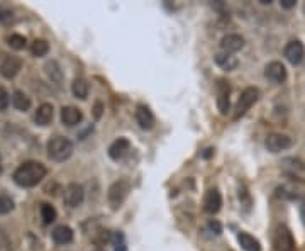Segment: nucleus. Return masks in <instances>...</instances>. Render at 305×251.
<instances>
[{"instance_id":"3","label":"nucleus","mask_w":305,"mask_h":251,"mask_svg":"<svg viewBox=\"0 0 305 251\" xmlns=\"http://www.w3.org/2000/svg\"><path fill=\"white\" fill-rule=\"evenodd\" d=\"M129 192H131V182H129V180H126V178H121V180L114 182V184L109 187V192H107V201H109V206L112 207L114 211H117L119 207L124 204V201L127 199Z\"/></svg>"},{"instance_id":"21","label":"nucleus","mask_w":305,"mask_h":251,"mask_svg":"<svg viewBox=\"0 0 305 251\" xmlns=\"http://www.w3.org/2000/svg\"><path fill=\"white\" fill-rule=\"evenodd\" d=\"M71 92L76 99L80 100H85L88 97V92H90V85L85 78H76L75 82L71 83Z\"/></svg>"},{"instance_id":"14","label":"nucleus","mask_w":305,"mask_h":251,"mask_svg":"<svg viewBox=\"0 0 305 251\" xmlns=\"http://www.w3.org/2000/svg\"><path fill=\"white\" fill-rule=\"evenodd\" d=\"M129 150H131V143H129V139L126 138H119L115 139V141L109 146V156L115 161L122 160L124 156L127 155Z\"/></svg>"},{"instance_id":"28","label":"nucleus","mask_w":305,"mask_h":251,"mask_svg":"<svg viewBox=\"0 0 305 251\" xmlns=\"http://www.w3.org/2000/svg\"><path fill=\"white\" fill-rule=\"evenodd\" d=\"M8 104H10V95H8V92L5 90V88L0 87V112L7 110Z\"/></svg>"},{"instance_id":"6","label":"nucleus","mask_w":305,"mask_h":251,"mask_svg":"<svg viewBox=\"0 0 305 251\" xmlns=\"http://www.w3.org/2000/svg\"><path fill=\"white\" fill-rule=\"evenodd\" d=\"M265 146H266V150L272 153L285 151L292 146V138L282 133H272V134H268V138H266Z\"/></svg>"},{"instance_id":"27","label":"nucleus","mask_w":305,"mask_h":251,"mask_svg":"<svg viewBox=\"0 0 305 251\" xmlns=\"http://www.w3.org/2000/svg\"><path fill=\"white\" fill-rule=\"evenodd\" d=\"M12 209H14V201L8 195H0V216L8 214Z\"/></svg>"},{"instance_id":"18","label":"nucleus","mask_w":305,"mask_h":251,"mask_svg":"<svg viewBox=\"0 0 305 251\" xmlns=\"http://www.w3.org/2000/svg\"><path fill=\"white\" fill-rule=\"evenodd\" d=\"M214 61H216V65L219 68H222V70L226 71H233L238 68V58L234 56V54H229V53H217L216 58H214Z\"/></svg>"},{"instance_id":"32","label":"nucleus","mask_w":305,"mask_h":251,"mask_svg":"<svg viewBox=\"0 0 305 251\" xmlns=\"http://www.w3.org/2000/svg\"><path fill=\"white\" fill-rule=\"evenodd\" d=\"M12 19V12L7 10V8H0V20L2 22H8Z\"/></svg>"},{"instance_id":"29","label":"nucleus","mask_w":305,"mask_h":251,"mask_svg":"<svg viewBox=\"0 0 305 251\" xmlns=\"http://www.w3.org/2000/svg\"><path fill=\"white\" fill-rule=\"evenodd\" d=\"M207 231L210 233V235L219 236V235H221V233H222L221 223H217V221H210V223L207 224Z\"/></svg>"},{"instance_id":"33","label":"nucleus","mask_w":305,"mask_h":251,"mask_svg":"<svg viewBox=\"0 0 305 251\" xmlns=\"http://www.w3.org/2000/svg\"><path fill=\"white\" fill-rule=\"evenodd\" d=\"M280 3H282L283 8H292V7L297 5V2H295V0H280Z\"/></svg>"},{"instance_id":"36","label":"nucleus","mask_w":305,"mask_h":251,"mask_svg":"<svg viewBox=\"0 0 305 251\" xmlns=\"http://www.w3.org/2000/svg\"><path fill=\"white\" fill-rule=\"evenodd\" d=\"M0 173H2V161H0Z\"/></svg>"},{"instance_id":"22","label":"nucleus","mask_w":305,"mask_h":251,"mask_svg":"<svg viewBox=\"0 0 305 251\" xmlns=\"http://www.w3.org/2000/svg\"><path fill=\"white\" fill-rule=\"evenodd\" d=\"M44 70H46L48 78L53 83L59 85L63 82V71H61V68H59V65L56 61H48V63H46V66H44Z\"/></svg>"},{"instance_id":"5","label":"nucleus","mask_w":305,"mask_h":251,"mask_svg":"<svg viewBox=\"0 0 305 251\" xmlns=\"http://www.w3.org/2000/svg\"><path fill=\"white\" fill-rule=\"evenodd\" d=\"M273 245L277 251H295L294 235L287 226H278L273 236Z\"/></svg>"},{"instance_id":"34","label":"nucleus","mask_w":305,"mask_h":251,"mask_svg":"<svg viewBox=\"0 0 305 251\" xmlns=\"http://www.w3.org/2000/svg\"><path fill=\"white\" fill-rule=\"evenodd\" d=\"M214 155V148H207V150H205L204 153H202V158H205V160H209L210 156Z\"/></svg>"},{"instance_id":"30","label":"nucleus","mask_w":305,"mask_h":251,"mask_svg":"<svg viewBox=\"0 0 305 251\" xmlns=\"http://www.w3.org/2000/svg\"><path fill=\"white\" fill-rule=\"evenodd\" d=\"M239 201H241V204H246V206L251 204V199H249L248 190L244 187H239Z\"/></svg>"},{"instance_id":"12","label":"nucleus","mask_w":305,"mask_h":251,"mask_svg":"<svg viewBox=\"0 0 305 251\" xmlns=\"http://www.w3.org/2000/svg\"><path fill=\"white\" fill-rule=\"evenodd\" d=\"M222 206V195L217 189H210L204 199V211L207 214H217Z\"/></svg>"},{"instance_id":"4","label":"nucleus","mask_w":305,"mask_h":251,"mask_svg":"<svg viewBox=\"0 0 305 251\" xmlns=\"http://www.w3.org/2000/svg\"><path fill=\"white\" fill-rule=\"evenodd\" d=\"M258 99H260V90H258L256 87H248V88H244L243 93H241V97H239V100H238V105H236L234 119L243 117L244 114H246L248 110L256 104Z\"/></svg>"},{"instance_id":"2","label":"nucleus","mask_w":305,"mask_h":251,"mask_svg":"<svg viewBox=\"0 0 305 251\" xmlns=\"http://www.w3.org/2000/svg\"><path fill=\"white\" fill-rule=\"evenodd\" d=\"M73 143L70 139L63 138V136H56V138H51L48 144H46V151L48 156L53 161H66L73 155Z\"/></svg>"},{"instance_id":"9","label":"nucleus","mask_w":305,"mask_h":251,"mask_svg":"<svg viewBox=\"0 0 305 251\" xmlns=\"http://www.w3.org/2000/svg\"><path fill=\"white\" fill-rule=\"evenodd\" d=\"M283 54H285V58L289 59L292 65H300L305 58V48L300 41H290L289 44L285 46Z\"/></svg>"},{"instance_id":"8","label":"nucleus","mask_w":305,"mask_h":251,"mask_svg":"<svg viewBox=\"0 0 305 251\" xmlns=\"http://www.w3.org/2000/svg\"><path fill=\"white\" fill-rule=\"evenodd\" d=\"M231 87L226 80H219L217 82V109L222 116H227L231 109V100H229Z\"/></svg>"},{"instance_id":"16","label":"nucleus","mask_w":305,"mask_h":251,"mask_svg":"<svg viewBox=\"0 0 305 251\" xmlns=\"http://www.w3.org/2000/svg\"><path fill=\"white\" fill-rule=\"evenodd\" d=\"M81 119H83V114H81L80 109L73 107V105H68V107L61 109V122L64 126L73 127V126L80 124Z\"/></svg>"},{"instance_id":"1","label":"nucleus","mask_w":305,"mask_h":251,"mask_svg":"<svg viewBox=\"0 0 305 251\" xmlns=\"http://www.w3.org/2000/svg\"><path fill=\"white\" fill-rule=\"evenodd\" d=\"M46 173H48V170L39 161H25L14 172V182L19 187L31 189V187H36L46 177Z\"/></svg>"},{"instance_id":"35","label":"nucleus","mask_w":305,"mask_h":251,"mask_svg":"<svg viewBox=\"0 0 305 251\" xmlns=\"http://www.w3.org/2000/svg\"><path fill=\"white\" fill-rule=\"evenodd\" d=\"M300 219H302V223L305 224V199H304L302 206H300Z\"/></svg>"},{"instance_id":"25","label":"nucleus","mask_w":305,"mask_h":251,"mask_svg":"<svg viewBox=\"0 0 305 251\" xmlns=\"http://www.w3.org/2000/svg\"><path fill=\"white\" fill-rule=\"evenodd\" d=\"M56 209H54L51 204H41V218H42V223L44 224H51L56 221Z\"/></svg>"},{"instance_id":"7","label":"nucleus","mask_w":305,"mask_h":251,"mask_svg":"<svg viewBox=\"0 0 305 251\" xmlns=\"http://www.w3.org/2000/svg\"><path fill=\"white\" fill-rule=\"evenodd\" d=\"M85 199V190L83 187L78 184H70L64 189V195H63V201L68 207H78L81 206Z\"/></svg>"},{"instance_id":"19","label":"nucleus","mask_w":305,"mask_h":251,"mask_svg":"<svg viewBox=\"0 0 305 251\" xmlns=\"http://www.w3.org/2000/svg\"><path fill=\"white\" fill-rule=\"evenodd\" d=\"M238 241H239V245H241V248L244 251H261L260 241H258L255 236L248 235V233H239Z\"/></svg>"},{"instance_id":"20","label":"nucleus","mask_w":305,"mask_h":251,"mask_svg":"<svg viewBox=\"0 0 305 251\" xmlns=\"http://www.w3.org/2000/svg\"><path fill=\"white\" fill-rule=\"evenodd\" d=\"M53 240H54V243H58V245H68V243H71L73 241V231H71V228H68V226H58V228H54V231H53Z\"/></svg>"},{"instance_id":"24","label":"nucleus","mask_w":305,"mask_h":251,"mask_svg":"<svg viewBox=\"0 0 305 251\" xmlns=\"http://www.w3.org/2000/svg\"><path fill=\"white\" fill-rule=\"evenodd\" d=\"M31 53H32V56H36V58H42V56H46V54L49 53V44H48V41H44V39H36L31 44Z\"/></svg>"},{"instance_id":"13","label":"nucleus","mask_w":305,"mask_h":251,"mask_svg":"<svg viewBox=\"0 0 305 251\" xmlns=\"http://www.w3.org/2000/svg\"><path fill=\"white\" fill-rule=\"evenodd\" d=\"M221 48L224 53H238L239 49L244 48V39L243 36H239V34H227L221 39Z\"/></svg>"},{"instance_id":"15","label":"nucleus","mask_w":305,"mask_h":251,"mask_svg":"<svg viewBox=\"0 0 305 251\" xmlns=\"http://www.w3.org/2000/svg\"><path fill=\"white\" fill-rule=\"evenodd\" d=\"M136 121L141 129L149 131L154 126V116L148 105H137L136 109Z\"/></svg>"},{"instance_id":"17","label":"nucleus","mask_w":305,"mask_h":251,"mask_svg":"<svg viewBox=\"0 0 305 251\" xmlns=\"http://www.w3.org/2000/svg\"><path fill=\"white\" fill-rule=\"evenodd\" d=\"M54 117V109L51 104H41L34 114V121L37 126H49Z\"/></svg>"},{"instance_id":"10","label":"nucleus","mask_w":305,"mask_h":251,"mask_svg":"<svg viewBox=\"0 0 305 251\" xmlns=\"http://www.w3.org/2000/svg\"><path fill=\"white\" fill-rule=\"evenodd\" d=\"M265 75L273 83H283L287 80V68L282 61H272L266 65Z\"/></svg>"},{"instance_id":"26","label":"nucleus","mask_w":305,"mask_h":251,"mask_svg":"<svg viewBox=\"0 0 305 251\" xmlns=\"http://www.w3.org/2000/svg\"><path fill=\"white\" fill-rule=\"evenodd\" d=\"M7 44L10 46L12 49L20 51V49L25 48V44H27V39H25L22 34H10V36L7 37Z\"/></svg>"},{"instance_id":"23","label":"nucleus","mask_w":305,"mask_h":251,"mask_svg":"<svg viewBox=\"0 0 305 251\" xmlns=\"http://www.w3.org/2000/svg\"><path fill=\"white\" fill-rule=\"evenodd\" d=\"M12 105H14L17 110L25 112V110H29V107H31V99H29L24 92L17 90L14 92V95H12Z\"/></svg>"},{"instance_id":"37","label":"nucleus","mask_w":305,"mask_h":251,"mask_svg":"<svg viewBox=\"0 0 305 251\" xmlns=\"http://www.w3.org/2000/svg\"><path fill=\"white\" fill-rule=\"evenodd\" d=\"M95 251H102V250H95Z\"/></svg>"},{"instance_id":"31","label":"nucleus","mask_w":305,"mask_h":251,"mask_svg":"<svg viewBox=\"0 0 305 251\" xmlns=\"http://www.w3.org/2000/svg\"><path fill=\"white\" fill-rule=\"evenodd\" d=\"M102 112H104V104H102V102H95V107H93V117L100 119Z\"/></svg>"},{"instance_id":"11","label":"nucleus","mask_w":305,"mask_h":251,"mask_svg":"<svg viewBox=\"0 0 305 251\" xmlns=\"http://www.w3.org/2000/svg\"><path fill=\"white\" fill-rule=\"evenodd\" d=\"M20 68H22V59L17 56H7L0 63V73H2L3 78H14V76L19 73Z\"/></svg>"}]
</instances>
